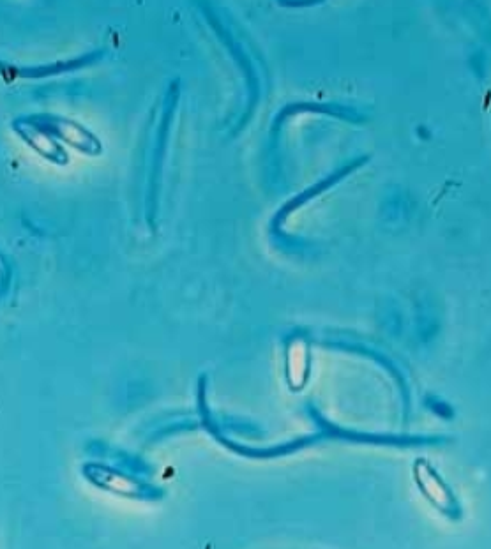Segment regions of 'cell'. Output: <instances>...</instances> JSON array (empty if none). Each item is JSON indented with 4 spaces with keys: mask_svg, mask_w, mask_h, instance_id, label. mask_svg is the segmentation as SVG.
I'll return each instance as SVG.
<instances>
[{
    "mask_svg": "<svg viewBox=\"0 0 491 549\" xmlns=\"http://www.w3.org/2000/svg\"><path fill=\"white\" fill-rule=\"evenodd\" d=\"M13 128L27 142V145H31L32 149L38 152L39 156L52 161L55 165L68 163V154L62 149L61 143L57 142V138L50 131L39 126L38 122L32 119H18L13 122Z\"/></svg>",
    "mask_w": 491,
    "mask_h": 549,
    "instance_id": "obj_2",
    "label": "cell"
},
{
    "mask_svg": "<svg viewBox=\"0 0 491 549\" xmlns=\"http://www.w3.org/2000/svg\"><path fill=\"white\" fill-rule=\"evenodd\" d=\"M31 119L38 122L39 126H43L46 131H50L57 140L75 147L76 151L84 152L87 156H99L103 152L98 138L78 122L57 117V115H36Z\"/></svg>",
    "mask_w": 491,
    "mask_h": 549,
    "instance_id": "obj_1",
    "label": "cell"
},
{
    "mask_svg": "<svg viewBox=\"0 0 491 549\" xmlns=\"http://www.w3.org/2000/svg\"><path fill=\"white\" fill-rule=\"evenodd\" d=\"M308 371V352L303 341H295L288 348V380L294 387H301Z\"/></svg>",
    "mask_w": 491,
    "mask_h": 549,
    "instance_id": "obj_6",
    "label": "cell"
},
{
    "mask_svg": "<svg viewBox=\"0 0 491 549\" xmlns=\"http://www.w3.org/2000/svg\"><path fill=\"white\" fill-rule=\"evenodd\" d=\"M101 55H103L101 52L91 53V55H85V57L76 59V61L61 62V64L45 66V68H15L13 69V75L18 76V78H43V76L61 75V73L85 68V66H89L92 62L98 61Z\"/></svg>",
    "mask_w": 491,
    "mask_h": 549,
    "instance_id": "obj_5",
    "label": "cell"
},
{
    "mask_svg": "<svg viewBox=\"0 0 491 549\" xmlns=\"http://www.w3.org/2000/svg\"><path fill=\"white\" fill-rule=\"evenodd\" d=\"M85 475L98 488L115 493V495H122V497L142 498L145 497V491H147V486L142 482L121 474L114 468L103 467V465H87Z\"/></svg>",
    "mask_w": 491,
    "mask_h": 549,
    "instance_id": "obj_3",
    "label": "cell"
},
{
    "mask_svg": "<svg viewBox=\"0 0 491 549\" xmlns=\"http://www.w3.org/2000/svg\"><path fill=\"white\" fill-rule=\"evenodd\" d=\"M416 475L419 486L423 488L424 493L428 495L430 500H433L444 511H451L453 509L454 498L451 497L449 489H447L446 484L440 481L437 474L428 465L417 463Z\"/></svg>",
    "mask_w": 491,
    "mask_h": 549,
    "instance_id": "obj_4",
    "label": "cell"
}]
</instances>
